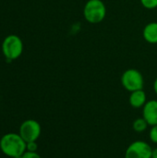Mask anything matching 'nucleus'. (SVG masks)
Segmentation results:
<instances>
[{"mask_svg":"<svg viewBox=\"0 0 157 158\" xmlns=\"http://www.w3.org/2000/svg\"><path fill=\"white\" fill-rule=\"evenodd\" d=\"M27 143L16 132L4 134L0 139V150L7 157L14 158L22 156L26 152Z\"/></svg>","mask_w":157,"mask_h":158,"instance_id":"nucleus-1","label":"nucleus"},{"mask_svg":"<svg viewBox=\"0 0 157 158\" xmlns=\"http://www.w3.org/2000/svg\"><path fill=\"white\" fill-rule=\"evenodd\" d=\"M141 4L146 9H155L157 7V0H141Z\"/></svg>","mask_w":157,"mask_h":158,"instance_id":"nucleus-11","label":"nucleus"},{"mask_svg":"<svg viewBox=\"0 0 157 158\" xmlns=\"http://www.w3.org/2000/svg\"><path fill=\"white\" fill-rule=\"evenodd\" d=\"M22 158H42L41 156L37 153V152H29L26 151L23 155Z\"/></svg>","mask_w":157,"mask_h":158,"instance_id":"nucleus-14","label":"nucleus"},{"mask_svg":"<svg viewBox=\"0 0 157 158\" xmlns=\"http://www.w3.org/2000/svg\"><path fill=\"white\" fill-rule=\"evenodd\" d=\"M153 87H154V91H155V93L157 94V78L155 80V81H154V85H153Z\"/></svg>","mask_w":157,"mask_h":158,"instance_id":"nucleus-15","label":"nucleus"},{"mask_svg":"<svg viewBox=\"0 0 157 158\" xmlns=\"http://www.w3.org/2000/svg\"><path fill=\"white\" fill-rule=\"evenodd\" d=\"M143 118L147 121L149 126L157 125V100L152 99L146 102L143 107Z\"/></svg>","mask_w":157,"mask_h":158,"instance_id":"nucleus-7","label":"nucleus"},{"mask_svg":"<svg viewBox=\"0 0 157 158\" xmlns=\"http://www.w3.org/2000/svg\"><path fill=\"white\" fill-rule=\"evenodd\" d=\"M121 84L125 90L132 93L137 90L143 89L144 79L141 71L135 69L125 70L121 76Z\"/></svg>","mask_w":157,"mask_h":158,"instance_id":"nucleus-4","label":"nucleus"},{"mask_svg":"<svg viewBox=\"0 0 157 158\" xmlns=\"http://www.w3.org/2000/svg\"><path fill=\"white\" fill-rule=\"evenodd\" d=\"M149 138L152 143L157 144V125L151 127V130L149 131Z\"/></svg>","mask_w":157,"mask_h":158,"instance_id":"nucleus-12","label":"nucleus"},{"mask_svg":"<svg viewBox=\"0 0 157 158\" xmlns=\"http://www.w3.org/2000/svg\"><path fill=\"white\" fill-rule=\"evenodd\" d=\"M152 158H157V147L153 149V154H152Z\"/></svg>","mask_w":157,"mask_h":158,"instance_id":"nucleus-16","label":"nucleus"},{"mask_svg":"<svg viewBox=\"0 0 157 158\" xmlns=\"http://www.w3.org/2000/svg\"><path fill=\"white\" fill-rule=\"evenodd\" d=\"M153 149L144 141L131 143L125 152V158H152Z\"/></svg>","mask_w":157,"mask_h":158,"instance_id":"nucleus-6","label":"nucleus"},{"mask_svg":"<svg viewBox=\"0 0 157 158\" xmlns=\"http://www.w3.org/2000/svg\"><path fill=\"white\" fill-rule=\"evenodd\" d=\"M148 126H149V124L143 118H136L132 123V129L134 130V131L139 132V133L144 132L148 129Z\"/></svg>","mask_w":157,"mask_h":158,"instance_id":"nucleus-10","label":"nucleus"},{"mask_svg":"<svg viewBox=\"0 0 157 158\" xmlns=\"http://www.w3.org/2000/svg\"><path fill=\"white\" fill-rule=\"evenodd\" d=\"M19 133L26 143L36 142L42 133L41 124L35 119H26L20 124Z\"/></svg>","mask_w":157,"mask_h":158,"instance_id":"nucleus-5","label":"nucleus"},{"mask_svg":"<svg viewBox=\"0 0 157 158\" xmlns=\"http://www.w3.org/2000/svg\"><path fill=\"white\" fill-rule=\"evenodd\" d=\"M83 16L91 24L102 22L106 16V7L102 0H89L83 7Z\"/></svg>","mask_w":157,"mask_h":158,"instance_id":"nucleus-2","label":"nucleus"},{"mask_svg":"<svg viewBox=\"0 0 157 158\" xmlns=\"http://www.w3.org/2000/svg\"><path fill=\"white\" fill-rule=\"evenodd\" d=\"M38 150V144L36 142H29L26 145V151L29 152H37Z\"/></svg>","mask_w":157,"mask_h":158,"instance_id":"nucleus-13","label":"nucleus"},{"mask_svg":"<svg viewBox=\"0 0 157 158\" xmlns=\"http://www.w3.org/2000/svg\"><path fill=\"white\" fill-rule=\"evenodd\" d=\"M129 102L133 108H143L147 102V96L145 92L142 89L130 93Z\"/></svg>","mask_w":157,"mask_h":158,"instance_id":"nucleus-8","label":"nucleus"},{"mask_svg":"<svg viewBox=\"0 0 157 158\" xmlns=\"http://www.w3.org/2000/svg\"><path fill=\"white\" fill-rule=\"evenodd\" d=\"M14 158H22V156H17V157H14Z\"/></svg>","mask_w":157,"mask_h":158,"instance_id":"nucleus-17","label":"nucleus"},{"mask_svg":"<svg viewBox=\"0 0 157 158\" xmlns=\"http://www.w3.org/2000/svg\"><path fill=\"white\" fill-rule=\"evenodd\" d=\"M23 52L22 40L16 34L7 35L2 43V53L8 60L19 58Z\"/></svg>","mask_w":157,"mask_h":158,"instance_id":"nucleus-3","label":"nucleus"},{"mask_svg":"<svg viewBox=\"0 0 157 158\" xmlns=\"http://www.w3.org/2000/svg\"><path fill=\"white\" fill-rule=\"evenodd\" d=\"M143 36L144 40L152 44H157V22L153 21L148 23L143 31Z\"/></svg>","mask_w":157,"mask_h":158,"instance_id":"nucleus-9","label":"nucleus"}]
</instances>
